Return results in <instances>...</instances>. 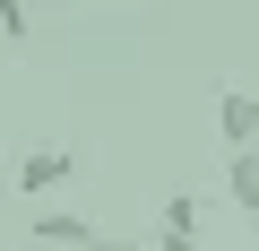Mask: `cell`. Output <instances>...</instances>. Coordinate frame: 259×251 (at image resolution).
Here are the masks:
<instances>
[{
	"label": "cell",
	"instance_id": "cell-7",
	"mask_svg": "<svg viewBox=\"0 0 259 251\" xmlns=\"http://www.w3.org/2000/svg\"><path fill=\"white\" fill-rule=\"evenodd\" d=\"M156 251H199V234H156Z\"/></svg>",
	"mask_w": 259,
	"mask_h": 251
},
{
	"label": "cell",
	"instance_id": "cell-3",
	"mask_svg": "<svg viewBox=\"0 0 259 251\" xmlns=\"http://www.w3.org/2000/svg\"><path fill=\"white\" fill-rule=\"evenodd\" d=\"M95 242H104V225H95V217H69V208L35 217V251H95Z\"/></svg>",
	"mask_w": 259,
	"mask_h": 251
},
{
	"label": "cell",
	"instance_id": "cell-5",
	"mask_svg": "<svg viewBox=\"0 0 259 251\" xmlns=\"http://www.w3.org/2000/svg\"><path fill=\"white\" fill-rule=\"evenodd\" d=\"M156 234H199V199H190V191H173V199H164V217H156Z\"/></svg>",
	"mask_w": 259,
	"mask_h": 251
},
{
	"label": "cell",
	"instance_id": "cell-4",
	"mask_svg": "<svg viewBox=\"0 0 259 251\" xmlns=\"http://www.w3.org/2000/svg\"><path fill=\"white\" fill-rule=\"evenodd\" d=\"M225 199L242 208V225H259V148L250 156H225Z\"/></svg>",
	"mask_w": 259,
	"mask_h": 251
},
{
	"label": "cell",
	"instance_id": "cell-6",
	"mask_svg": "<svg viewBox=\"0 0 259 251\" xmlns=\"http://www.w3.org/2000/svg\"><path fill=\"white\" fill-rule=\"evenodd\" d=\"M0 35H9V44L35 35V9H26V0H0Z\"/></svg>",
	"mask_w": 259,
	"mask_h": 251
},
{
	"label": "cell",
	"instance_id": "cell-1",
	"mask_svg": "<svg viewBox=\"0 0 259 251\" xmlns=\"http://www.w3.org/2000/svg\"><path fill=\"white\" fill-rule=\"evenodd\" d=\"M78 173V148H61V139H35L26 156H18V173H9V191L18 199H44V191H61Z\"/></svg>",
	"mask_w": 259,
	"mask_h": 251
},
{
	"label": "cell",
	"instance_id": "cell-2",
	"mask_svg": "<svg viewBox=\"0 0 259 251\" xmlns=\"http://www.w3.org/2000/svg\"><path fill=\"white\" fill-rule=\"evenodd\" d=\"M216 130H225L233 156L259 148V95H250V87H216Z\"/></svg>",
	"mask_w": 259,
	"mask_h": 251
},
{
	"label": "cell",
	"instance_id": "cell-8",
	"mask_svg": "<svg viewBox=\"0 0 259 251\" xmlns=\"http://www.w3.org/2000/svg\"><path fill=\"white\" fill-rule=\"evenodd\" d=\"M95 251H147V242H121V234H104V242H95Z\"/></svg>",
	"mask_w": 259,
	"mask_h": 251
}]
</instances>
